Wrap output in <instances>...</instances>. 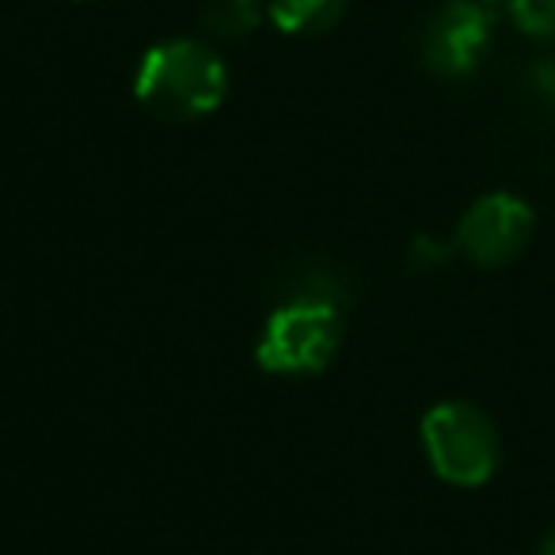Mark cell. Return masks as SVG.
<instances>
[{
    "label": "cell",
    "mask_w": 555,
    "mask_h": 555,
    "mask_svg": "<svg viewBox=\"0 0 555 555\" xmlns=\"http://www.w3.org/2000/svg\"><path fill=\"white\" fill-rule=\"evenodd\" d=\"M229 73L221 57L198 39H171L153 47L138 65L133 95L164 122H194L221 107Z\"/></svg>",
    "instance_id": "obj_1"
},
{
    "label": "cell",
    "mask_w": 555,
    "mask_h": 555,
    "mask_svg": "<svg viewBox=\"0 0 555 555\" xmlns=\"http://www.w3.org/2000/svg\"><path fill=\"white\" fill-rule=\"evenodd\" d=\"M343 343L339 301L327 297H289L262 324L255 362L278 377H312L332 365Z\"/></svg>",
    "instance_id": "obj_2"
},
{
    "label": "cell",
    "mask_w": 555,
    "mask_h": 555,
    "mask_svg": "<svg viewBox=\"0 0 555 555\" xmlns=\"http://www.w3.org/2000/svg\"><path fill=\"white\" fill-rule=\"evenodd\" d=\"M423 449L430 468L453 487H483L499 468V430L483 411L464 400L426 411Z\"/></svg>",
    "instance_id": "obj_3"
},
{
    "label": "cell",
    "mask_w": 555,
    "mask_h": 555,
    "mask_svg": "<svg viewBox=\"0 0 555 555\" xmlns=\"http://www.w3.org/2000/svg\"><path fill=\"white\" fill-rule=\"evenodd\" d=\"M532 229H537V217L529 202L509 191H494L464 209L453 247L468 255L476 267H506L529 247Z\"/></svg>",
    "instance_id": "obj_4"
},
{
    "label": "cell",
    "mask_w": 555,
    "mask_h": 555,
    "mask_svg": "<svg viewBox=\"0 0 555 555\" xmlns=\"http://www.w3.org/2000/svg\"><path fill=\"white\" fill-rule=\"evenodd\" d=\"M487 47H491V4L483 0H449L423 31V62L441 80L472 77L487 57Z\"/></svg>",
    "instance_id": "obj_5"
},
{
    "label": "cell",
    "mask_w": 555,
    "mask_h": 555,
    "mask_svg": "<svg viewBox=\"0 0 555 555\" xmlns=\"http://www.w3.org/2000/svg\"><path fill=\"white\" fill-rule=\"evenodd\" d=\"M350 0H270V16L289 35H320L335 27Z\"/></svg>",
    "instance_id": "obj_6"
},
{
    "label": "cell",
    "mask_w": 555,
    "mask_h": 555,
    "mask_svg": "<svg viewBox=\"0 0 555 555\" xmlns=\"http://www.w3.org/2000/svg\"><path fill=\"white\" fill-rule=\"evenodd\" d=\"M202 24H206L209 35L224 42L247 39L262 24V0H209L206 12H202Z\"/></svg>",
    "instance_id": "obj_7"
},
{
    "label": "cell",
    "mask_w": 555,
    "mask_h": 555,
    "mask_svg": "<svg viewBox=\"0 0 555 555\" xmlns=\"http://www.w3.org/2000/svg\"><path fill=\"white\" fill-rule=\"evenodd\" d=\"M509 20L529 39H555V0H506Z\"/></svg>",
    "instance_id": "obj_8"
},
{
    "label": "cell",
    "mask_w": 555,
    "mask_h": 555,
    "mask_svg": "<svg viewBox=\"0 0 555 555\" xmlns=\"http://www.w3.org/2000/svg\"><path fill=\"white\" fill-rule=\"evenodd\" d=\"M529 92L555 115V54L540 57V62L529 69Z\"/></svg>",
    "instance_id": "obj_9"
},
{
    "label": "cell",
    "mask_w": 555,
    "mask_h": 555,
    "mask_svg": "<svg viewBox=\"0 0 555 555\" xmlns=\"http://www.w3.org/2000/svg\"><path fill=\"white\" fill-rule=\"evenodd\" d=\"M446 259H449V244H446V240L418 236L415 244H411V262H415V267L430 270V267H438V262H446Z\"/></svg>",
    "instance_id": "obj_10"
},
{
    "label": "cell",
    "mask_w": 555,
    "mask_h": 555,
    "mask_svg": "<svg viewBox=\"0 0 555 555\" xmlns=\"http://www.w3.org/2000/svg\"><path fill=\"white\" fill-rule=\"evenodd\" d=\"M537 555H555V529H552V532H547V537H544V540H540Z\"/></svg>",
    "instance_id": "obj_11"
},
{
    "label": "cell",
    "mask_w": 555,
    "mask_h": 555,
    "mask_svg": "<svg viewBox=\"0 0 555 555\" xmlns=\"http://www.w3.org/2000/svg\"><path fill=\"white\" fill-rule=\"evenodd\" d=\"M483 4H506V0H483Z\"/></svg>",
    "instance_id": "obj_12"
}]
</instances>
